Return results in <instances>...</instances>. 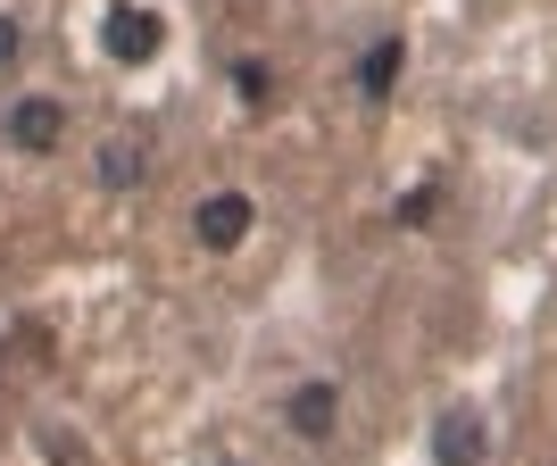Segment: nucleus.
Returning a JSON list of instances; mask_svg holds the SVG:
<instances>
[{"label": "nucleus", "mask_w": 557, "mask_h": 466, "mask_svg": "<svg viewBox=\"0 0 557 466\" xmlns=\"http://www.w3.org/2000/svg\"><path fill=\"white\" fill-rule=\"evenodd\" d=\"M0 134H9V150H25V159H50L59 134H67V109H59L50 93H25V100H9Z\"/></svg>", "instance_id": "f257e3e1"}, {"label": "nucleus", "mask_w": 557, "mask_h": 466, "mask_svg": "<svg viewBox=\"0 0 557 466\" xmlns=\"http://www.w3.org/2000/svg\"><path fill=\"white\" fill-rule=\"evenodd\" d=\"M100 42H109V59L116 68H150L159 59V42H166V25H159V9H109V25H100Z\"/></svg>", "instance_id": "f03ea898"}, {"label": "nucleus", "mask_w": 557, "mask_h": 466, "mask_svg": "<svg viewBox=\"0 0 557 466\" xmlns=\"http://www.w3.org/2000/svg\"><path fill=\"white\" fill-rule=\"evenodd\" d=\"M250 217H258V200H250V192H209V200H200V217H191V233H200L209 250H242Z\"/></svg>", "instance_id": "7ed1b4c3"}, {"label": "nucleus", "mask_w": 557, "mask_h": 466, "mask_svg": "<svg viewBox=\"0 0 557 466\" xmlns=\"http://www.w3.org/2000/svg\"><path fill=\"white\" fill-rule=\"evenodd\" d=\"M483 417H474V408H449L442 425H433V458L442 466H483Z\"/></svg>", "instance_id": "20e7f679"}, {"label": "nucleus", "mask_w": 557, "mask_h": 466, "mask_svg": "<svg viewBox=\"0 0 557 466\" xmlns=\"http://www.w3.org/2000/svg\"><path fill=\"white\" fill-rule=\"evenodd\" d=\"M283 417H292V433H300V442H325L333 425H342V392H333V383H300Z\"/></svg>", "instance_id": "39448f33"}, {"label": "nucleus", "mask_w": 557, "mask_h": 466, "mask_svg": "<svg viewBox=\"0 0 557 466\" xmlns=\"http://www.w3.org/2000/svg\"><path fill=\"white\" fill-rule=\"evenodd\" d=\"M399 59H408L399 42H367V59H358V93H367V100H383V93L399 84Z\"/></svg>", "instance_id": "423d86ee"}, {"label": "nucleus", "mask_w": 557, "mask_h": 466, "mask_svg": "<svg viewBox=\"0 0 557 466\" xmlns=\"http://www.w3.org/2000/svg\"><path fill=\"white\" fill-rule=\"evenodd\" d=\"M141 167H150V159H141V142L116 134L109 150H100V184H109V192H116V184H141Z\"/></svg>", "instance_id": "0eeeda50"}, {"label": "nucleus", "mask_w": 557, "mask_h": 466, "mask_svg": "<svg viewBox=\"0 0 557 466\" xmlns=\"http://www.w3.org/2000/svg\"><path fill=\"white\" fill-rule=\"evenodd\" d=\"M233 93H242V100H267V93H275L267 59H233Z\"/></svg>", "instance_id": "6e6552de"}, {"label": "nucleus", "mask_w": 557, "mask_h": 466, "mask_svg": "<svg viewBox=\"0 0 557 466\" xmlns=\"http://www.w3.org/2000/svg\"><path fill=\"white\" fill-rule=\"evenodd\" d=\"M17 42H25V34H17V17H9V9H0V75L17 68Z\"/></svg>", "instance_id": "1a4fd4ad"}]
</instances>
